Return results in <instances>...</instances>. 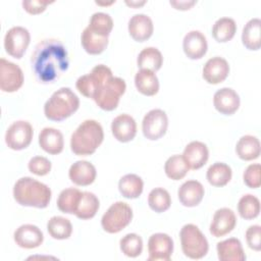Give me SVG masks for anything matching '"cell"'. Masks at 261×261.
Masks as SVG:
<instances>
[{
    "label": "cell",
    "instance_id": "bcb514c9",
    "mask_svg": "<svg viewBox=\"0 0 261 261\" xmlns=\"http://www.w3.org/2000/svg\"><path fill=\"white\" fill-rule=\"evenodd\" d=\"M127 5H129V6H133V7H137V6H140V5H143V4H145L146 3V1H142V2H134V1H130V2H128V1H126L125 2Z\"/></svg>",
    "mask_w": 261,
    "mask_h": 261
},
{
    "label": "cell",
    "instance_id": "484cf974",
    "mask_svg": "<svg viewBox=\"0 0 261 261\" xmlns=\"http://www.w3.org/2000/svg\"><path fill=\"white\" fill-rule=\"evenodd\" d=\"M242 42L249 50H259L261 46V20L259 18L250 19L243 29Z\"/></svg>",
    "mask_w": 261,
    "mask_h": 261
},
{
    "label": "cell",
    "instance_id": "8fae6325",
    "mask_svg": "<svg viewBox=\"0 0 261 261\" xmlns=\"http://www.w3.org/2000/svg\"><path fill=\"white\" fill-rule=\"evenodd\" d=\"M23 84V73L20 67L4 58L0 59V89L3 92L17 91Z\"/></svg>",
    "mask_w": 261,
    "mask_h": 261
},
{
    "label": "cell",
    "instance_id": "f1b7e54d",
    "mask_svg": "<svg viewBox=\"0 0 261 261\" xmlns=\"http://www.w3.org/2000/svg\"><path fill=\"white\" fill-rule=\"evenodd\" d=\"M163 57L161 52L155 47H147L143 49L137 59L138 67L156 72L161 68Z\"/></svg>",
    "mask_w": 261,
    "mask_h": 261
},
{
    "label": "cell",
    "instance_id": "3957f363",
    "mask_svg": "<svg viewBox=\"0 0 261 261\" xmlns=\"http://www.w3.org/2000/svg\"><path fill=\"white\" fill-rule=\"evenodd\" d=\"M14 200L22 206L46 208L51 200L50 188L30 176H24L14 184Z\"/></svg>",
    "mask_w": 261,
    "mask_h": 261
},
{
    "label": "cell",
    "instance_id": "7c38bea8",
    "mask_svg": "<svg viewBox=\"0 0 261 261\" xmlns=\"http://www.w3.org/2000/svg\"><path fill=\"white\" fill-rule=\"evenodd\" d=\"M173 252L172 239L163 232H157L152 234L148 241V253L149 261L163 260L168 261Z\"/></svg>",
    "mask_w": 261,
    "mask_h": 261
},
{
    "label": "cell",
    "instance_id": "9a60e30c",
    "mask_svg": "<svg viewBox=\"0 0 261 261\" xmlns=\"http://www.w3.org/2000/svg\"><path fill=\"white\" fill-rule=\"evenodd\" d=\"M229 73V65L227 61L219 56L212 57L207 60L203 67V79L212 85L223 82Z\"/></svg>",
    "mask_w": 261,
    "mask_h": 261
},
{
    "label": "cell",
    "instance_id": "2e32d148",
    "mask_svg": "<svg viewBox=\"0 0 261 261\" xmlns=\"http://www.w3.org/2000/svg\"><path fill=\"white\" fill-rule=\"evenodd\" d=\"M213 105L221 114L231 115L240 107V97L234 90L230 88H222L215 92Z\"/></svg>",
    "mask_w": 261,
    "mask_h": 261
},
{
    "label": "cell",
    "instance_id": "52a82bcc",
    "mask_svg": "<svg viewBox=\"0 0 261 261\" xmlns=\"http://www.w3.org/2000/svg\"><path fill=\"white\" fill-rule=\"evenodd\" d=\"M133 210L124 202L113 203L101 218L103 229L109 233H117L125 228L132 221Z\"/></svg>",
    "mask_w": 261,
    "mask_h": 261
},
{
    "label": "cell",
    "instance_id": "e575fe53",
    "mask_svg": "<svg viewBox=\"0 0 261 261\" xmlns=\"http://www.w3.org/2000/svg\"><path fill=\"white\" fill-rule=\"evenodd\" d=\"M47 230L53 239L66 240L71 236L72 225L65 217L53 216L47 222Z\"/></svg>",
    "mask_w": 261,
    "mask_h": 261
},
{
    "label": "cell",
    "instance_id": "f35d334b",
    "mask_svg": "<svg viewBox=\"0 0 261 261\" xmlns=\"http://www.w3.org/2000/svg\"><path fill=\"white\" fill-rule=\"evenodd\" d=\"M88 28L97 35L108 37L113 28V20L107 13L95 12L91 16Z\"/></svg>",
    "mask_w": 261,
    "mask_h": 261
},
{
    "label": "cell",
    "instance_id": "603a6c76",
    "mask_svg": "<svg viewBox=\"0 0 261 261\" xmlns=\"http://www.w3.org/2000/svg\"><path fill=\"white\" fill-rule=\"evenodd\" d=\"M39 145L49 154H59L62 152L64 146L63 135L56 128L44 127L39 134Z\"/></svg>",
    "mask_w": 261,
    "mask_h": 261
},
{
    "label": "cell",
    "instance_id": "277c9868",
    "mask_svg": "<svg viewBox=\"0 0 261 261\" xmlns=\"http://www.w3.org/2000/svg\"><path fill=\"white\" fill-rule=\"evenodd\" d=\"M103 139L104 133L101 124L94 119H87L72 133L70 149L75 155L88 156L97 150Z\"/></svg>",
    "mask_w": 261,
    "mask_h": 261
},
{
    "label": "cell",
    "instance_id": "d590c367",
    "mask_svg": "<svg viewBox=\"0 0 261 261\" xmlns=\"http://www.w3.org/2000/svg\"><path fill=\"white\" fill-rule=\"evenodd\" d=\"M190 167L187 164L185 158L182 155L178 154L170 156L164 164V171L166 175L173 180H178L185 177Z\"/></svg>",
    "mask_w": 261,
    "mask_h": 261
},
{
    "label": "cell",
    "instance_id": "74e56055",
    "mask_svg": "<svg viewBox=\"0 0 261 261\" xmlns=\"http://www.w3.org/2000/svg\"><path fill=\"white\" fill-rule=\"evenodd\" d=\"M148 204L153 211L157 213L164 212L170 207V195L163 188H155L149 193Z\"/></svg>",
    "mask_w": 261,
    "mask_h": 261
},
{
    "label": "cell",
    "instance_id": "7402d4cb",
    "mask_svg": "<svg viewBox=\"0 0 261 261\" xmlns=\"http://www.w3.org/2000/svg\"><path fill=\"white\" fill-rule=\"evenodd\" d=\"M182 157L191 169H199L207 162L209 151L204 143L193 141L186 146Z\"/></svg>",
    "mask_w": 261,
    "mask_h": 261
},
{
    "label": "cell",
    "instance_id": "f6af8a7d",
    "mask_svg": "<svg viewBox=\"0 0 261 261\" xmlns=\"http://www.w3.org/2000/svg\"><path fill=\"white\" fill-rule=\"evenodd\" d=\"M170 5H172L175 9L178 10H188L193 5L196 4V1H170Z\"/></svg>",
    "mask_w": 261,
    "mask_h": 261
},
{
    "label": "cell",
    "instance_id": "5bb4252c",
    "mask_svg": "<svg viewBox=\"0 0 261 261\" xmlns=\"http://www.w3.org/2000/svg\"><path fill=\"white\" fill-rule=\"evenodd\" d=\"M14 242L20 248L34 249L39 247L44 240L42 230L34 224H22L13 234Z\"/></svg>",
    "mask_w": 261,
    "mask_h": 261
},
{
    "label": "cell",
    "instance_id": "1f68e13d",
    "mask_svg": "<svg viewBox=\"0 0 261 261\" xmlns=\"http://www.w3.org/2000/svg\"><path fill=\"white\" fill-rule=\"evenodd\" d=\"M231 168L223 162H215L209 166L206 172L207 180L214 187H223L231 179Z\"/></svg>",
    "mask_w": 261,
    "mask_h": 261
},
{
    "label": "cell",
    "instance_id": "7bdbcfd3",
    "mask_svg": "<svg viewBox=\"0 0 261 261\" xmlns=\"http://www.w3.org/2000/svg\"><path fill=\"white\" fill-rule=\"evenodd\" d=\"M246 241L248 246L255 251L261 250V227L258 224L251 225L246 231Z\"/></svg>",
    "mask_w": 261,
    "mask_h": 261
},
{
    "label": "cell",
    "instance_id": "836d02e7",
    "mask_svg": "<svg viewBox=\"0 0 261 261\" xmlns=\"http://www.w3.org/2000/svg\"><path fill=\"white\" fill-rule=\"evenodd\" d=\"M237 32V24L232 18L221 17L215 21L212 28V36L219 43L230 41Z\"/></svg>",
    "mask_w": 261,
    "mask_h": 261
},
{
    "label": "cell",
    "instance_id": "4fadbf2b",
    "mask_svg": "<svg viewBox=\"0 0 261 261\" xmlns=\"http://www.w3.org/2000/svg\"><path fill=\"white\" fill-rule=\"evenodd\" d=\"M237 223L234 212L229 208H220L215 211L210 224V233L215 238H220L230 232Z\"/></svg>",
    "mask_w": 261,
    "mask_h": 261
},
{
    "label": "cell",
    "instance_id": "d4e9b609",
    "mask_svg": "<svg viewBox=\"0 0 261 261\" xmlns=\"http://www.w3.org/2000/svg\"><path fill=\"white\" fill-rule=\"evenodd\" d=\"M135 85L137 90L145 96H154L159 90V81L155 72L140 69L135 75Z\"/></svg>",
    "mask_w": 261,
    "mask_h": 261
},
{
    "label": "cell",
    "instance_id": "ab89813d",
    "mask_svg": "<svg viewBox=\"0 0 261 261\" xmlns=\"http://www.w3.org/2000/svg\"><path fill=\"white\" fill-rule=\"evenodd\" d=\"M121 252L130 258H136L141 255L143 251V240L137 233H127L121 238L120 242Z\"/></svg>",
    "mask_w": 261,
    "mask_h": 261
},
{
    "label": "cell",
    "instance_id": "6da1fadb",
    "mask_svg": "<svg viewBox=\"0 0 261 261\" xmlns=\"http://www.w3.org/2000/svg\"><path fill=\"white\" fill-rule=\"evenodd\" d=\"M75 87L82 95L93 99L98 107L106 111L117 107L126 89L125 82L113 76L111 69L104 64H98L90 73L80 76Z\"/></svg>",
    "mask_w": 261,
    "mask_h": 261
},
{
    "label": "cell",
    "instance_id": "ee69618b",
    "mask_svg": "<svg viewBox=\"0 0 261 261\" xmlns=\"http://www.w3.org/2000/svg\"><path fill=\"white\" fill-rule=\"evenodd\" d=\"M52 2L41 1V0H23L22 7L27 12H29L31 14H39V13L43 12L46 9L47 5Z\"/></svg>",
    "mask_w": 261,
    "mask_h": 261
},
{
    "label": "cell",
    "instance_id": "e0dca14e",
    "mask_svg": "<svg viewBox=\"0 0 261 261\" xmlns=\"http://www.w3.org/2000/svg\"><path fill=\"white\" fill-rule=\"evenodd\" d=\"M206 37L199 31L189 32L182 41V49L190 59H200L207 52Z\"/></svg>",
    "mask_w": 261,
    "mask_h": 261
},
{
    "label": "cell",
    "instance_id": "4316f807",
    "mask_svg": "<svg viewBox=\"0 0 261 261\" xmlns=\"http://www.w3.org/2000/svg\"><path fill=\"white\" fill-rule=\"evenodd\" d=\"M81 42L87 53L91 55H98L106 49L108 45V37L97 35L87 27L82 33Z\"/></svg>",
    "mask_w": 261,
    "mask_h": 261
},
{
    "label": "cell",
    "instance_id": "83f0119b",
    "mask_svg": "<svg viewBox=\"0 0 261 261\" xmlns=\"http://www.w3.org/2000/svg\"><path fill=\"white\" fill-rule=\"evenodd\" d=\"M236 152L242 160L250 161L257 159L260 155V142L254 136H243L237 143Z\"/></svg>",
    "mask_w": 261,
    "mask_h": 261
},
{
    "label": "cell",
    "instance_id": "d6986e66",
    "mask_svg": "<svg viewBox=\"0 0 261 261\" xmlns=\"http://www.w3.org/2000/svg\"><path fill=\"white\" fill-rule=\"evenodd\" d=\"M96 174L97 171L95 166L86 160H79L74 162L68 170L70 180L74 185L82 187L93 184L96 178Z\"/></svg>",
    "mask_w": 261,
    "mask_h": 261
},
{
    "label": "cell",
    "instance_id": "f546056e",
    "mask_svg": "<svg viewBox=\"0 0 261 261\" xmlns=\"http://www.w3.org/2000/svg\"><path fill=\"white\" fill-rule=\"evenodd\" d=\"M143 179L134 173L123 175L118 181V190L120 194L127 199L139 198L143 192Z\"/></svg>",
    "mask_w": 261,
    "mask_h": 261
},
{
    "label": "cell",
    "instance_id": "9c48e42d",
    "mask_svg": "<svg viewBox=\"0 0 261 261\" xmlns=\"http://www.w3.org/2000/svg\"><path fill=\"white\" fill-rule=\"evenodd\" d=\"M168 118L161 109L150 110L143 118L142 130L148 140L155 141L163 137L167 130Z\"/></svg>",
    "mask_w": 261,
    "mask_h": 261
},
{
    "label": "cell",
    "instance_id": "60d3db41",
    "mask_svg": "<svg viewBox=\"0 0 261 261\" xmlns=\"http://www.w3.org/2000/svg\"><path fill=\"white\" fill-rule=\"evenodd\" d=\"M28 167L32 173L39 176H43L50 172L51 162L46 157L35 156L29 161Z\"/></svg>",
    "mask_w": 261,
    "mask_h": 261
},
{
    "label": "cell",
    "instance_id": "4dcf8cb0",
    "mask_svg": "<svg viewBox=\"0 0 261 261\" xmlns=\"http://www.w3.org/2000/svg\"><path fill=\"white\" fill-rule=\"evenodd\" d=\"M99 200L91 192H83L74 215L83 220L93 218L99 209Z\"/></svg>",
    "mask_w": 261,
    "mask_h": 261
},
{
    "label": "cell",
    "instance_id": "cb8c5ba5",
    "mask_svg": "<svg viewBox=\"0 0 261 261\" xmlns=\"http://www.w3.org/2000/svg\"><path fill=\"white\" fill-rule=\"evenodd\" d=\"M218 259L220 261H244L246 255L240 240L230 238L217 243L216 245Z\"/></svg>",
    "mask_w": 261,
    "mask_h": 261
},
{
    "label": "cell",
    "instance_id": "ac0fdd59",
    "mask_svg": "<svg viewBox=\"0 0 261 261\" xmlns=\"http://www.w3.org/2000/svg\"><path fill=\"white\" fill-rule=\"evenodd\" d=\"M111 130L117 141L122 143L129 142L137 134L136 120L128 114H120L112 120Z\"/></svg>",
    "mask_w": 261,
    "mask_h": 261
},
{
    "label": "cell",
    "instance_id": "ffe728a7",
    "mask_svg": "<svg viewBox=\"0 0 261 261\" xmlns=\"http://www.w3.org/2000/svg\"><path fill=\"white\" fill-rule=\"evenodd\" d=\"M204 187L198 180L185 181L177 191L179 202L186 207H195L200 204L204 197Z\"/></svg>",
    "mask_w": 261,
    "mask_h": 261
},
{
    "label": "cell",
    "instance_id": "d6a6232c",
    "mask_svg": "<svg viewBox=\"0 0 261 261\" xmlns=\"http://www.w3.org/2000/svg\"><path fill=\"white\" fill-rule=\"evenodd\" d=\"M82 193L83 192L75 188H67L62 190L57 199L58 209L63 213L74 214Z\"/></svg>",
    "mask_w": 261,
    "mask_h": 261
},
{
    "label": "cell",
    "instance_id": "7a4b0ae2",
    "mask_svg": "<svg viewBox=\"0 0 261 261\" xmlns=\"http://www.w3.org/2000/svg\"><path fill=\"white\" fill-rule=\"evenodd\" d=\"M35 76L42 84H51L58 80L68 68L66 48L57 39H45L39 42L31 57Z\"/></svg>",
    "mask_w": 261,
    "mask_h": 261
},
{
    "label": "cell",
    "instance_id": "b9f144b4",
    "mask_svg": "<svg viewBox=\"0 0 261 261\" xmlns=\"http://www.w3.org/2000/svg\"><path fill=\"white\" fill-rule=\"evenodd\" d=\"M260 173H261V166L259 163L250 164L244 171V175H243L244 182L251 189L259 188L261 185Z\"/></svg>",
    "mask_w": 261,
    "mask_h": 261
},
{
    "label": "cell",
    "instance_id": "30bf717a",
    "mask_svg": "<svg viewBox=\"0 0 261 261\" xmlns=\"http://www.w3.org/2000/svg\"><path fill=\"white\" fill-rule=\"evenodd\" d=\"M31 41L29 31L23 27L9 29L4 37V48L6 53L14 58H21Z\"/></svg>",
    "mask_w": 261,
    "mask_h": 261
},
{
    "label": "cell",
    "instance_id": "44dd1931",
    "mask_svg": "<svg viewBox=\"0 0 261 261\" xmlns=\"http://www.w3.org/2000/svg\"><path fill=\"white\" fill-rule=\"evenodd\" d=\"M128 33L130 37L137 42H144L148 40L153 34L152 19L143 13L135 14L128 20Z\"/></svg>",
    "mask_w": 261,
    "mask_h": 261
},
{
    "label": "cell",
    "instance_id": "8d00e7d4",
    "mask_svg": "<svg viewBox=\"0 0 261 261\" xmlns=\"http://www.w3.org/2000/svg\"><path fill=\"white\" fill-rule=\"evenodd\" d=\"M238 212L240 216L246 220L256 218L260 213V201L251 194L244 195L238 203Z\"/></svg>",
    "mask_w": 261,
    "mask_h": 261
},
{
    "label": "cell",
    "instance_id": "ba28073f",
    "mask_svg": "<svg viewBox=\"0 0 261 261\" xmlns=\"http://www.w3.org/2000/svg\"><path fill=\"white\" fill-rule=\"evenodd\" d=\"M33 127L25 120H17L13 122L6 130L5 143L12 150L25 149L33 139Z\"/></svg>",
    "mask_w": 261,
    "mask_h": 261
},
{
    "label": "cell",
    "instance_id": "8992f818",
    "mask_svg": "<svg viewBox=\"0 0 261 261\" xmlns=\"http://www.w3.org/2000/svg\"><path fill=\"white\" fill-rule=\"evenodd\" d=\"M180 245L182 253L191 259H201L208 253V241L195 224H185L180 231Z\"/></svg>",
    "mask_w": 261,
    "mask_h": 261
},
{
    "label": "cell",
    "instance_id": "5b68a950",
    "mask_svg": "<svg viewBox=\"0 0 261 261\" xmlns=\"http://www.w3.org/2000/svg\"><path fill=\"white\" fill-rule=\"evenodd\" d=\"M80 106L77 96L69 88H60L44 105L45 116L52 121H62L72 115Z\"/></svg>",
    "mask_w": 261,
    "mask_h": 261
}]
</instances>
